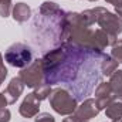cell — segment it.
<instances>
[{"instance_id": "4fadbf2b", "label": "cell", "mask_w": 122, "mask_h": 122, "mask_svg": "<svg viewBox=\"0 0 122 122\" xmlns=\"http://www.w3.org/2000/svg\"><path fill=\"white\" fill-rule=\"evenodd\" d=\"M109 85H111V88L114 91V95L117 98H121L122 97V70H117L111 75Z\"/></svg>"}, {"instance_id": "d6986e66", "label": "cell", "mask_w": 122, "mask_h": 122, "mask_svg": "<svg viewBox=\"0 0 122 122\" xmlns=\"http://www.w3.org/2000/svg\"><path fill=\"white\" fill-rule=\"evenodd\" d=\"M62 122H88V121H84V119H81L80 117H77V115L71 114V115H68V118H65Z\"/></svg>"}, {"instance_id": "4316f807", "label": "cell", "mask_w": 122, "mask_h": 122, "mask_svg": "<svg viewBox=\"0 0 122 122\" xmlns=\"http://www.w3.org/2000/svg\"><path fill=\"white\" fill-rule=\"evenodd\" d=\"M0 85H1V82H0Z\"/></svg>"}, {"instance_id": "5bb4252c", "label": "cell", "mask_w": 122, "mask_h": 122, "mask_svg": "<svg viewBox=\"0 0 122 122\" xmlns=\"http://www.w3.org/2000/svg\"><path fill=\"white\" fill-rule=\"evenodd\" d=\"M51 87H50V84H41L40 87H37L36 88V91L33 92L34 95H36V98L38 99V101H43V99H46V98H48L50 97V94H51Z\"/></svg>"}, {"instance_id": "9a60e30c", "label": "cell", "mask_w": 122, "mask_h": 122, "mask_svg": "<svg viewBox=\"0 0 122 122\" xmlns=\"http://www.w3.org/2000/svg\"><path fill=\"white\" fill-rule=\"evenodd\" d=\"M111 57L115 61H118V64H122V40H117L112 46L111 50Z\"/></svg>"}, {"instance_id": "e0dca14e", "label": "cell", "mask_w": 122, "mask_h": 122, "mask_svg": "<svg viewBox=\"0 0 122 122\" xmlns=\"http://www.w3.org/2000/svg\"><path fill=\"white\" fill-rule=\"evenodd\" d=\"M34 119H36V122H56V119L50 114H47V112H43V114L36 115Z\"/></svg>"}, {"instance_id": "d4e9b609", "label": "cell", "mask_w": 122, "mask_h": 122, "mask_svg": "<svg viewBox=\"0 0 122 122\" xmlns=\"http://www.w3.org/2000/svg\"><path fill=\"white\" fill-rule=\"evenodd\" d=\"M112 122H122V118L119 119V121H112Z\"/></svg>"}, {"instance_id": "8fae6325", "label": "cell", "mask_w": 122, "mask_h": 122, "mask_svg": "<svg viewBox=\"0 0 122 122\" xmlns=\"http://www.w3.org/2000/svg\"><path fill=\"white\" fill-rule=\"evenodd\" d=\"M99 68H101V74L105 75V77H111L117 70H118V61H115L111 56H102L101 58V64H99Z\"/></svg>"}, {"instance_id": "ffe728a7", "label": "cell", "mask_w": 122, "mask_h": 122, "mask_svg": "<svg viewBox=\"0 0 122 122\" xmlns=\"http://www.w3.org/2000/svg\"><path fill=\"white\" fill-rule=\"evenodd\" d=\"M6 77H7V68L4 67V64H0V82H3Z\"/></svg>"}, {"instance_id": "7a4b0ae2", "label": "cell", "mask_w": 122, "mask_h": 122, "mask_svg": "<svg viewBox=\"0 0 122 122\" xmlns=\"http://www.w3.org/2000/svg\"><path fill=\"white\" fill-rule=\"evenodd\" d=\"M4 60L7 61V64H10L11 67L24 68L33 61L31 48L24 43H14L6 50Z\"/></svg>"}, {"instance_id": "ac0fdd59", "label": "cell", "mask_w": 122, "mask_h": 122, "mask_svg": "<svg viewBox=\"0 0 122 122\" xmlns=\"http://www.w3.org/2000/svg\"><path fill=\"white\" fill-rule=\"evenodd\" d=\"M10 117H11V114L7 108L0 109V122H10Z\"/></svg>"}, {"instance_id": "52a82bcc", "label": "cell", "mask_w": 122, "mask_h": 122, "mask_svg": "<svg viewBox=\"0 0 122 122\" xmlns=\"http://www.w3.org/2000/svg\"><path fill=\"white\" fill-rule=\"evenodd\" d=\"M38 111H40V101L36 98L33 92L27 94L19 108L20 115L24 118H34L36 115H38Z\"/></svg>"}, {"instance_id": "603a6c76", "label": "cell", "mask_w": 122, "mask_h": 122, "mask_svg": "<svg viewBox=\"0 0 122 122\" xmlns=\"http://www.w3.org/2000/svg\"><path fill=\"white\" fill-rule=\"evenodd\" d=\"M115 14H118L119 17L122 19V6H118V7H115Z\"/></svg>"}, {"instance_id": "5b68a950", "label": "cell", "mask_w": 122, "mask_h": 122, "mask_svg": "<svg viewBox=\"0 0 122 122\" xmlns=\"http://www.w3.org/2000/svg\"><path fill=\"white\" fill-rule=\"evenodd\" d=\"M114 99H117V97L114 95V91L109 85V82H101L98 85V88L95 90V101L99 107V109H105Z\"/></svg>"}, {"instance_id": "44dd1931", "label": "cell", "mask_w": 122, "mask_h": 122, "mask_svg": "<svg viewBox=\"0 0 122 122\" xmlns=\"http://www.w3.org/2000/svg\"><path fill=\"white\" fill-rule=\"evenodd\" d=\"M7 105H9V102H7V98L4 97V94H3V92H0V109L6 108Z\"/></svg>"}, {"instance_id": "cb8c5ba5", "label": "cell", "mask_w": 122, "mask_h": 122, "mask_svg": "<svg viewBox=\"0 0 122 122\" xmlns=\"http://www.w3.org/2000/svg\"><path fill=\"white\" fill-rule=\"evenodd\" d=\"M0 64H3V56L0 54Z\"/></svg>"}, {"instance_id": "3957f363", "label": "cell", "mask_w": 122, "mask_h": 122, "mask_svg": "<svg viewBox=\"0 0 122 122\" xmlns=\"http://www.w3.org/2000/svg\"><path fill=\"white\" fill-rule=\"evenodd\" d=\"M19 78L26 87H30V88H37L41 84H44V68H43L41 58L31 61L27 67L21 68Z\"/></svg>"}, {"instance_id": "6da1fadb", "label": "cell", "mask_w": 122, "mask_h": 122, "mask_svg": "<svg viewBox=\"0 0 122 122\" xmlns=\"http://www.w3.org/2000/svg\"><path fill=\"white\" fill-rule=\"evenodd\" d=\"M50 105L51 108L60 115H71L75 112L78 102L77 98L72 97L70 92L64 88H56L50 94Z\"/></svg>"}, {"instance_id": "277c9868", "label": "cell", "mask_w": 122, "mask_h": 122, "mask_svg": "<svg viewBox=\"0 0 122 122\" xmlns=\"http://www.w3.org/2000/svg\"><path fill=\"white\" fill-rule=\"evenodd\" d=\"M97 24L99 26V29H102L104 31H107L115 37H118V34L122 33V19L118 14L108 11L107 9L98 17Z\"/></svg>"}, {"instance_id": "484cf974", "label": "cell", "mask_w": 122, "mask_h": 122, "mask_svg": "<svg viewBox=\"0 0 122 122\" xmlns=\"http://www.w3.org/2000/svg\"><path fill=\"white\" fill-rule=\"evenodd\" d=\"M90 1H98V0H90Z\"/></svg>"}, {"instance_id": "30bf717a", "label": "cell", "mask_w": 122, "mask_h": 122, "mask_svg": "<svg viewBox=\"0 0 122 122\" xmlns=\"http://www.w3.org/2000/svg\"><path fill=\"white\" fill-rule=\"evenodd\" d=\"M11 16L17 23H26L31 17L30 6L26 3H16L13 10H11Z\"/></svg>"}, {"instance_id": "8992f818", "label": "cell", "mask_w": 122, "mask_h": 122, "mask_svg": "<svg viewBox=\"0 0 122 122\" xmlns=\"http://www.w3.org/2000/svg\"><path fill=\"white\" fill-rule=\"evenodd\" d=\"M99 107H98V104H97V101L94 99V98H88V99H85L81 105H78L77 107V109H75V112H74V115H77V117H80L81 119H84V121H88L92 119V118H95L98 114H99Z\"/></svg>"}, {"instance_id": "83f0119b", "label": "cell", "mask_w": 122, "mask_h": 122, "mask_svg": "<svg viewBox=\"0 0 122 122\" xmlns=\"http://www.w3.org/2000/svg\"><path fill=\"white\" fill-rule=\"evenodd\" d=\"M121 99H122V97H121Z\"/></svg>"}, {"instance_id": "7c38bea8", "label": "cell", "mask_w": 122, "mask_h": 122, "mask_svg": "<svg viewBox=\"0 0 122 122\" xmlns=\"http://www.w3.org/2000/svg\"><path fill=\"white\" fill-rule=\"evenodd\" d=\"M105 115L111 121H119L122 118V99H114L105 108Z\"/></svg>"}, {"instance_id": "ba28073f", "label": "cell", "mask_w": 122, "mask_h": 122, "mask_svg": "<svg viewBox=\"0 0 122 122\" xmlns=\"http://www.w3.org/2000/svg\"><path fill=\"white\" fill-rule=\"evenodd\" d=\"M24 84L21 82V80L19 78V77H14V78H11L10 80V82H9V85H7V88L4 90V97L7 98V102H9V105L10 104H14L17 99H19V97L23 94V90H24Z\"/></svg>"}, {"instance_id": "2e32d148", "label": "cell", "mask_w": 122, "mask_h": 122, "mask_svg": "<svg viewBox=\"0 0 122 122\" xmlns=\"http://www.w3.org/2000/svg\"><path fill=\"white\" fill-rule=\"evenodd\" d=\"M11 0H0V16L1 17H9L11 14Z\"/></svg>"}, {"instance_id": "9c48e42d", "label": "cell", "mask_w": 122, "mask_h": 122, "mask_svg": "<svg viewBox=\"0 0 122 122\" xmlns=\"http://www.w3.org/2000/svg\"><path fill=\"white\" fill-rule=\"evenodd\" d=\"M38 13H40V16H44V17H58V19H62L65 16V11L58 4H56L53 1H44L40 6Z\"/></svg>"}, {"instance_id": "7402d4cb", "label": "cell", "mask_w": 122, "mask_h": 122, "mask_svg": "<svg viewBox=\"0 0 122 122\" xmlns=\"http://www.w3.org/2000/svg\"><path fill=\"white\" fill-rule=\"evenodd\" d=\"M107 3L112 4L114 7H118V6H122V0H105Z\"/></svg>"}]
</instances>
